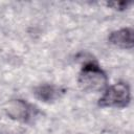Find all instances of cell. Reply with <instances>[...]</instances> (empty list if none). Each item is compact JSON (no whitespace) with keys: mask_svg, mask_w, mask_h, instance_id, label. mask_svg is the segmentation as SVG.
<instances>
[{"mask_svg":"<svg viewBox=\"0 0 134 134\" xmlns=\"http://www.w3.org/2000/svg\"><path fill=\"white\" fill-rule=\"evenodd\" d=\"M108 5L111 6V7H113L114 9L122 10V9L127 8V7L130 5V3H129V2H109Z\"/></svg>","mask_w":134,"mask_h":134,"instance_id":"6","label":"cell"},{"mask_svg":"<svg viewBox=\"0 0 134 134\" xmlns=\"http://www.w3.org/2000/svg\"><path fill=\"white\" fill-rule=\"evenodd\" d=\"M131 100L130 88L126 83H116L109 87L98 100L100 107L124 108Z\"/></svg>","mask_w":134,"mask_h":134,"instance_id":"2","label":"cell"},{"mask_svg":"<svg viewBox=\"0 0 134 134\" xmlns=\"http://www.w3.org/2000/svg\"><path fill=\"white\" fill-rule=\"evenodd\" d=\"M4 110L8 117L19 121H26L31 112L30 106L22 99H12L4 106Z\"/></svg>","mask_w":134,"mask_h":134,"instance_id":"3","label":"cell"},{"mask_svg":"<svg viewBox=\"0 0 134 134\" xmlns=\"http://www.w3.org/2000/svg\"><path fill=\"white\" fill-rule=\"evenodd\" d=\"M108 84V77L100 67L93 63H86L79 75L80 87L87 92H99L103 91Z\"/></svg>","mask_w":134,"mask_h":134,"instance_id":"1","label":"cell"},{"mask_svg":"<svg viewBox=\"0 0 134 134\" xmlns=\"http://www.w3.org/2000/svg\"><path fill=\"white\" fill-rule=\"evenodd\" d=\"M64 92H65V90L62 89L61 87H58L54 85H49V84L38 86L34 90L35 95L43 102L55 100V99L60 98L64 94Z\"/></svg>","mask_w":134,"mask_h":134,"instance_id":"5","label":"cell"},{"mask_svg":"<svg viewBox=\"0 0 134 134\" xmlns=\"http://www.w3.org/2000/svg\"><path fill=\"white\" fill-rule=\"evenodd\" d=\"M111 44L120 48H132L134 45L133 40V29L132 28H121L112 31L108 37Z\"/></svg>","mask_w":134,"mask_h":134,"instance_id":"4","label":"cell"}]
</instances>
